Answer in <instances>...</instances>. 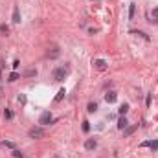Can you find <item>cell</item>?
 Instances as JSON below:
<instances>
[{
	"instance_id": "cell-12",
	"label": "cell",
	"mask_w": 158,
	"mask_h": 158,
	"mask_svg": "<svg viewBox=\"0 0 158 158\" xmlns=\"http://www.w3.org/2000/svg\"><path fill=\"white\" fill-rule=\"evenodd\" d=\"M64 94H66V90H64V88H61V90L57 92V96H55V101H61L63 97H64Z\"/></svg>"
},
{
	"instance_id": "cell-25",
	"label": "cell",
	"mask_w": 158,
	"mask_h": 158,
	"mask_svg": "<svg viewBox=\"0 0 158 158\" xmlns=\"http://www.w3.org/2000/svg\"><path fill=\"white\" fill-rule=\"evenodd\" d=\"M13 156H15V158H22V153L17 151V149H13Z\"/></svg>"
},
{
	"instance_id": "cell-14",
	"label": "cell",
	"mask_w": 158,
	"mask_h": 158,
	"mask_svg": "<svg viewBox=\"0 0 158 158\" xmlns=\"http://www.w3.org/2000/svg\"><path fill=\"white\" fill-rule=\"evenodd\" d=\"M48 57H52V59L53 57H59V48H53L52 52H48Z\"/></svg>"
},
{
	"instance_id": "cell-7",
	"label": "cell",
	"mask_w": 158,
	"mask_h": 158,
	"mask_svg": "<svg viewBox=\"0 0 158 158\" xmlns=\"http://www.w3.org/2000/svg\"><path fill=\"white\" fill-rule=\"evenodd\" d=\"M13 22H15V24L20 22V11H18L17 6H15V9H13Z\"/></svg>"
},
{
	"instance_id": "cell-20",
	"label": "cell",
	"mask_w": 158,
	"mask_h": 158,
	"mask_svg": "<svg viewBox=\"0 0 158 158\" xmlns=\"http://www.w3.org/2000/svg\"><path fill=\"white\" fill-rule=\"evenodd\" d=\"M8 31H9V28L6 24H0V33H8Z\"/></svg>"
},
{
	"instance_id": "cell-19",
	"label": "cell",
	"mask_w": 158,
	"mask_h": 158,
	"mask_svg": "<svg viewBox=\"0 0 158 158\" xmlns=\"http://www.w3.org/2000/svg\"><path fill=\"white\" fill-rule=\"evenodd\" d=\"M134 8H136V6H134V4H131V8H129V18H132V17H134Z\"/></svg>"
},
{
	"instance_id": "cell-6",
	"label": "cell",
	"mask_w": 158,
	"mask_h": 158,
	"mask_svg": "<svg viewBox=\"0 0 158 158\" xmlns=\"http://www.w3.org/2000/svg\"><path fill=\"white\" fill-rule=\"evenodd\" d=\"M94 66H96L97 70H107V63L103 61V59H96V61H94Z\"/></svg>"
},
{
	"instance_id": "cell-17",
	"label": "cell",
	"mask_w": 158,
	"mask_h": 158,
	"mask_svg": "<svg viewBox=\"0 0 158 158\" xmlns=\"http://www.w3.org/2000/svg\"><path fill=\"white\" fill-rule=\"evenodd\" d=\"M149 147H151L153 151H158V140H154V142H149Z\"/></svg>"
},
{
	"instance_id": "cell-23",
	"label": "cell",
	"mask_w": 158,
	"mask_h": 158,
	"mask_svg": "<svg viewBox=\"0 0 158 158\" xmlns=\"http://www.w3.org/2000/svg\"><path fill=\"white\" fill-rule=\"evenodd\" d=\"M4 116H6V118H8V120H11V118H13V112H11V110H8V109H6V110H4Z\"/></svg>"
},
{
	"instance_id": "cell-11",
	"label": "cell",
	"mask_w": 158,
	"mask_h": 158,
	"mask_svg": "<svg viewBox=\"0 0 158 158\" xmlns=\"http://www.w3.org/2000/svg\"><path fill=\"white\" fill-rule=\"evenodd\" d=\"M0 145H4V147H8V149H15V143L9 142V140H2V142H0Z\"/></svg>"
},
{
	"instance_id": "cell-1",
	"label": "cell",
	"mask_w": 158,
	"mask_h": 158,
	"mask_svg": "<svg viewBox=\"0 0 158 158\" xmlns=\"http://www.w3.org/2000/svg\"><path fill=\"white\" fill-rule=\"evenodd\" d=\"M68 72H70L68 66H59V68L53 70V79H55V81H63V79L68 75Z\"/></svg>"
},
{
	"instance_id": "cell-16",
	"label": "cell",
	"mask_w": 158,
	"mask_h": 158,
	"mask_svg": "<svg viewBox=\"0 0 158 158\" xmlns=\"http://www.w3.org/2000/svg\"><path fill=\"white\" fill-rule=\"evenodd\" d=\"M24 75H26V77H33V75H37V70H26Z\"/></svg>"
},
{
	"instance_id": "cell-8",
	"label": "cell",
	"mask_w": 158,
	"mask_h": 158,
	"mask_svg": "<svg viewBox=\"0 0 158 158\" xmlns=\"http://www.w3.org/2000/svg\"><path fill=\"white\" fill-rule=\"evenodd\" d=\"M125 127H129V121L125 120V116H123V118H120V121H118V129H120V131H123Z\"/></svg>"
},
{
	"instance_id": "cell-22",
	"label": "cell",
	"mask_w": 158,
	"mask_h": 158,
	"mask_svg": "<svg viewBox=\"0 0 158 158\" xmlns=\"http://www.w3.org/2000/svg\"><path fill=\"white\" fill-rule=\"evenodd\" d=\"M132 35H140V37H143V39H145V41L149 39V37H147V35H145L143 31H132Z\"/></svg>"
},
{
	"instance_id": "cell-9",
	"label": "cell",
	"mask_w": 158,
	"mask_h": 158,
	"mask_svg": "<svg viewBox=\"0 0 158 158\" xmlns=\"http://www.w3.org/2000/svg\"><path fill=\"white\" fill-rule=\"evenodd\" d=\"M136 129H138V125H132V127H125V129H123V136H131V134H132V132H134Z\"/></svg>"
},
{
	"instance_id": "cell-27",
	"label": "cell",
	"mask_w": 158,
	"mask_h": 158,
	"mask_svg": "<svg viewBox=\"0 0 158 158\" xmlns=\"http://www.w3.org/2000/svg\"><path fill=\"white\" fill-rule=\"evenodd\" d=\"M55 158H59V156H55Z\"/></svg>"
},
{
	"instance_id": "cell-13",
	"label": "cell",
	"mask_w": 158,
	"mask_h": 158,
	"mask_svg": "<svg viewBox=\"0 0 158 158\" xmlns=\"http://www.w3.org/2000/svg\"><path fill=\"white\" fill-rule=\"evenodd\" d=\"M151 18H153V22H154V24H158V9H153Z\"/></svg>"
},
{
	"instance_id": "cell-4",
	"label": "cell",
	"mask_w": 158,
	"mask_h": 158,
	"mask_svg": "<svg viewBox=\"0 0 158 158\" xmlns=\"http://www.w3.org/2000/svg\"><path fill=\"white\" fill-rule=\"evenodd\" d=\"M97 147V142L94 140V138H88V140L85 142V149L87 151H92V149H96Z\"/></svg>"
},
{
	"instance_id": "cell-2",
	"label": "cell",
	"mask_w": 158,
	"mask_h": 158,
	"mask_svg": "<svg viewBox=\"0 0 158 158\" xmlns=\"http://www.w3.org/2000/svg\"><path fill=\"white\" fill-rule=\"evenodd\" d=\"M42 136H44L42 127H31L30 129V138H42Z\"/></svg>"
},
{
	"instance_id": "cell-10",
	"label": "cell",
	"mask_w": 158,
	"mask_h": 158,
	"mask_svg": "<svg viewBox=\"0 0 158 158\" xmlns=\"http://www.w3.org/2000/svg\"><path fill=\"white\" fill-rule=\"evenodd\" d=\"M118 112H120L121 116H125V114L129 112V105H127V103H123V105H121L120 109H118Z\"/></svg>"
},
{
	"instance_id": "cell-3",
	"label": "cell",
	"mask_w": 158,
	"mask_h": 158,
	"mask_svg": "<svg viewBox=\"0 0 158 158\" xmlns=\"http://www.w3.org/2000/svg\"><path fill=\"white\" fill-rule=\"evenodd\" d=\"M50 121H52V112H48V110L42 112L41 118H39V123H41V125H48Z\"/></svg>"
},
{
	"instance_id": "cell-15",
	"label": "cell",
	"mask_w": 158,
	"mask_h": 158,
	"mask_svg": "<svg viewBox=\"0 0 158 158\" xmlns=\"http://www.w3.org/2000/svg\"><path fill=\"white\" fill-rule=\"evenodd\" d=\"M87 110H88V112H96V110H97V103H88Z\"/></svg>"
},
{
	"instance_id": "cell-5",
	"label": "cell",
	"mask_w": 158,
	"mask_h": 158,
	"mask_svg": "<svg viewBox=\"0 0 158 158\" xmlns=\"http://www.w3.org/2000/svg\"><path fill=\"white\" fill-rule=\"evenodd\" d=\"M116 99H118V94H116V92H112V90H110V92H107V94H105V101H107V103H114Z\"/></svg>"
},
{
	"instance_id": "cell-26",
	"label": "cell",
	"mask_w": 158,
	"mask_h": 158,
	"mask_svg": "<svg viewBox=\"0 0 158 158\" xmlns=\"http://www.w3.org/2000/svg\"><path fill=\"white\" fill-rule=\"evenodd\" d=\"M90 2H103V0H90Z\"/></svg>"
},
{
	"instance_id": "cell-21",
	"label": "cell",
	"mask_w": 158,
	"mask_h": 158,
	"mask_svg": "<svg viewBox=\"0 0 158 158\" xmlns=\"http://www.w3.org/2000/svg\"><path fill=\"white\" fill-rule=\"evenodd\" d=\"M17 79H18V74H17V72L9 74V81H17Z\"/></svg>"
},
{
	"instance_id": "cell-18",
	"label": "cell",
	"mask_w": 158,
	"mask_h": 158,
	"mask_svg": "<svg viewBox=\"0 0 158 158\" xmlns=\"http://www.w3.org/2000/svg\"><path fill=\"white\" fill-rule=\"evenodd\" d=\"M26 101H28V99H26V96H24V94L18 96V103H20V105H26Z\"/></svg>"
},
{
	"instance_id": "cell-24",
	"label": "cell",
	"mask_w": 158,
	"mask_h": 158,
	"mask_svg": "<svg viewBox=\"0 0 158 158\" xmlns=\"http://www.w3.org/2000/svg\"><path fill=\"white\" fill-rule=\"evenodd\" d=\"M83 131H85V132L90 131V123H88V121H83Z\"/></svg>"
}]
</instances>
